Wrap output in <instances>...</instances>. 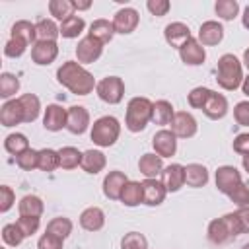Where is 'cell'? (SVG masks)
<instances>
[{
	"label": "cell",
	"instance_id": "1",
	"mask_svg": "<svg viewBox=\"0 0 249 249\" xmlns=\"http://www.w3.org/2000/svg\"><path fill=\"white\" fill-rule=\"evenodd\" d=\"M56 80H58V84H62L66 89H70L76 95H88L97 86L93 80V74L88 72L76 60L62 62V66L56 70Z\"/></svg>",
	"mask_w": 249,
	"mask_h": 249
},
{
	"label": "cell",
	"instance_id": "2",
	"mask_svg": "<svg viewBox=\"0 0 249 249\" xmlns=\"http://www.w3.org/2000/svg\"><path fill=\"white\" fill-rule=\"evenodd\" d=\"M216 82L220 88L233 91L241 86L243 82V68L241 62L237 60L235 54H222L218 60V68H216Z\"/></svg>",
	"mask_w": 249,
	"mask_h": 249
},
{
	"label": "cell",
	"instance_id": "3",
	"mask_svg": "<svg viewBox=\"0 0 249 249\" xmlns=\"http://www.w3.org/2000/svg\"><path fill=\"white\" fill-rule=\"evenodd\" d=\"M152 109L154 103L148 97H132L126 105V117L124 124L130 132H140L146 128V124L152 121Z\"/></svg>",
	"mask_w": 249,
	"mask_h": 249
},
{
	"label": "cell",
	"instance_id": "4",
	"mask_svg": "<svg viewBox=\"0 0 249 249\" xmlns=\"http://www.w3.org/2000/svg\"><path fill=\"white\" fill-rule=\"evenodd\" d=\"M119 134H121V123L111 117V115H105V117H99L93 124H91V130H89V138L95 146L99 148H109L113 146L117 140H119Z\"/></svg>",
	"mask_w": 249,
	"mask_h": 249
},
{
	"label": "cell",
	"instance_id": "5",
	"mask_svg": "<svg viewBox=\"0 0 249 249\" xmlns=\"http://www.w3.org/2000/svg\"><path fill=\"white\" fill-rule=\"evenodd\" d=\"M95 91H97V95H99L101 101H105L109 105H117V103L123 101L124 82L119 76H107V78H103V80L97 82Z\"/></svg>",
	"mask_w": 249,
	"mask_h": 249
},
{
	"label": "cell",
	"instance_id": "6",
	"mask_svg": "<svg viewBox=\"0 0 249 249\" xmlns=\"http://www.w3.org/2000/svg\"><path fill=\"white\" fill-rule=\"evenodd\" d=\"M103 53V43H99L97 39L86 35L84 39L78 41V47H76V58L80 64H91L95 62Z\"/></svg>",
	"mask_w": 249,
	"mask_h": 249
},
{
	"label": "cell",
	"instance_id": "7",
	"mask_svg": "<svg viewBox=\"0 0 249 249\" xmlns=\"http://www.w3.org/2000/svg\"><path fill=\"white\" fill-rule=\"evenodd\" d=\"M196 119L187 111H177L171 121V132L177 138H193L196 134Z\"/></svg>",
	"mask_w": 249,
	"mask_h": 249
},
{
	"label": "cell",
	"instance_id": "8",
	"mask_svg": "<svg viewBox=\"0 0 249 249\" xmlns=\"http://www.w3.org/2000/svg\"><path fill=\"white\" fill-rule=\"evenodd\" d=\"M58 56V45L56 41H35L31 47V60L39 66L51 64Z\"/></svg>",
	"mask_w": 249,
	"mask_h": 249
},
{
	"label": "cell",
	"instance_id": "9",
	"mask_svg": "<svg viewBox=\"0 0 249 249\" xmlns=\"http://www.w3.org/2000/svg\"><path fill=\"white\" fill-rule=\"evenodd\" d=\"M152 146H154V150H156V154L160 158H171L177 152V136L171 130L161 128V130H158L154 134Z\"/></svg>",
	"mask_w": 249,
	"mask_h": 249
},
{
	"label": "cell",
	"instance_id": "10",
	"mask_svg": "<svg viewBox=\"0 0 249 249\" xmlns=\"http://www.w3.org/2000/svg\"><path fill=\"white\" fill-rule=\"evenodd\" d=\"M241 181V173L233 167V165H222L216 169V187L220 193L230 195Z\"/></svg>",
	"mask_w": 249,
	"mask_h": 249
},
{
	"label": "cell",
	"instance_id": "11",
	"mask_svg": "<svg viewBox=\"0 0 249 249\" xmlns=\"http://www.w3.org/2000/svg\"><path fill=\"white\" fill-rule=\"evenodd\" d=\"M167 195L161 179H144L142 181V202L148 206H160Z\"/></svg>",
	"mask_w": 249,
	"mask_h": 249
},
{
	"label": "cell",
	"instance_id": "12",
	"mask_svg": "<svg viewBox=\"0 0 249 249\" xmlns=\"http://www.w3.org/2000/svg\"><path fill=\"white\" fill-rule=\"evenodd\" d=\"M140 21V16L134 8H121L115 18H113V27H115V33H121V35H126V33H132L136 29Z\"/></svg>",
	"mask_w": 249,
	"mask_h": 249
},
{
	"label": "cell",
	"instance_id": "13",
	"mask_svg": "<svg viewBox=\"0 0 249 249\" xmlns=\"http://www.w3.org/2000/svg\"><path fill=\"white\" fill-rule=\"evenodd\" d=\"M179 56H181V60H183L185 64H189V66H198V64H202V62L206 60V51H204V47L198 43V39L191 37V39L179 49Z\"/></svg>",
	"mask_w": 249,
	"mask_h": 249
},
{
	"label": "cell",
	"instance_id": "14",
	"mask_svg": "<svg viewBox=\"0 0 249 249\" xmlns=\"http://www.w3.org/2000/svg\"><path fill=\"white\" fill-rule=\"evenodd\" d=\"M89 126V113L82 105H72L68 109V119H66V128L72 134H84Z\"/></svg>",
	"mask_w": 249,
	"mask_h": 249
},
{
	"label": "cell",
	"instance_id": "15",
	"mask_svg": "<svg viewBox=\"0 0 249 249\" xmlns=\"http://www.w3.org/2000/svg\"><path fill=\"white\" fill-rule=\"evenodd\" d=\"M128 183L126 175L123 171H109L103 179V195L109 200H121V193L124 189V185Z\"/></svg>",
	"mask_w": 249,
	"mask_h": 249
},
{
	"label": "cell",
	"instance_id": "16",
	"mask_svg": "<svg viewBox=\"0 0 249 249\" xmlns=\"http://www.w3.org/2000/svg\"><path fill=\"white\" fill-rule=\"evenodd\" d=\"M66 119H68V111L56 103H51L47 105L45 109V115H43V126L51 132H56L60 128L66 126Z\"/></svg>",
	"mask_w": 249,
	"mask_h": 249
},
{
	"label": "cell",
	"instance_id": "17",
	"mask_svg": "<svg viewBox=\"0 0 249 249\" xmlns=\"http://www.w3.org/2000/svg\"><path fill=\"white\" fill-rule=\"evenodd\" d=\"M161 183L167 189V193H177L185 185V165L171 163V165L163 167V171H161Z\"/></svg>",
	"mask_w": 249,
	"mask_h": 249
},
{
	"label": "cell",
	"instance_id": "18",
	"mask_svg": "<svg viewBox=\"0 0 249 249\" xmlns=\"http://www.w3.org/2000/svg\"><path fill=\"white\" fill-rule=\"evenodd\" d=\"M202 113L212 119V121H218V119H224L226 113H228V99L222 95V93H216L210 89L208 97H206V103L202 105Z\"/></svg>",
	"mask_w": 249,
	"mask_h": 249
},
{
	"label": "cell",
	"instance_id": "19",
	"mask_svg": "<svg viewBox=\"0 0 249 249\" xmlns=\"http://www.w3.org/2000/svg\"><path fill=\"white\" fill-rule=\"evenodd\" d=\"M0 123L4 126H16L19 123H25V115H23V107L19 103V99H8L2 109H0Z\"/></svg>",
	"mask_w": 249,
	"mask_h": 249
},
{
	"label": "cell",
	"instance_id": "20",
	"mask_svg": "<svg viewBox=\"0 0 249 249\" xmlns=\"http://www.w3.org/2000/svg\"><path fill=\"white\" fill-rule=\"evenodd\" d=\"M222 39H224V27H222V23H218L214 19H208V21H204L198 27V43L200 45L212 47V45H218Z\"/></svg>",
	"mask_w": 249,
	"mask_h": 249
},
{
	"label": "cell",
	"instance_id": "21",
	"mask_svg": "<svg viewBox=\"0 0 249 249\" xmlns=\"http://www.w3.org/2000/svg\"><path fill=\"white\" fill-rule=\"evenodd\" d=\"M163 37H165V41H167L171 47L181 49V47L191 39V29H189V25H185V23H181V21H173V23L165 25Z\"/></svg>",
	"mask_w": 249,
	"mask_h": 249
},
{
	"label": "cell",
	"instance_id": "22",
	"mask_svg": "<svg viewBox=\"0 0 249 249\" xmlns=\"http://www.w3.org/2000/svg\"><path fill=\"white\" fill-rule=\"evenodd\" d=\"M138 169L146 179H158L163 171V161L158 154H144L138 160Z\"/></svg>",
	"mask_w": 249,
	"mask_h": 249
},
{
	"label": "cell",
	"instance_id": "23",
	"mask_svg": "<svg viewBox=\"0 0 249 249\" xmlns=\"http://www.w3.org/2000/svg\"><path fill=\"white\" fill-rule=\"evenodd\" d=\"M80 226L88 231H99L105 226V214L97 206H89L80 214Z\"/></svg>",
	"mask_w": 249,
	"mask_h": 249
},
{
	"label": "cell",
	"instance_id": "24",
	"mask_svg": "<svg viewBox=\"0 0 249 249\" xmlns=\"http://www.w3.org/2000/svg\"><path fill=\"white\" fill-rule=\"evenodd\" d=\"M185 183L193 189L204 187L208 183V169L202 163H189L185 165Z\"/></svg>",
	"mask_w": 249,
	"mask_h": 249
},
{
	"label": "cell",
	"instance_id": "25",
	"mask_svg": "<svg viewBox=\"0 0 249 249\" xmlns=\"http://www.w3.org/2000/svg\"><path fill=\"white\" fill-rule=\"evenodd\" d=\"M208 239L216 245H224V243L233 239V235H231L228 224L224 222V218H216L208 224Z\"/></svg>",
	"mask_w": 249,
	"mask_h": 249
},
{
	"label": "cell",
	"instance_id": "26",
	"mask_svg": "<svg viewBox=\"0 0 249 249\" xmlns=\"http://www.w3.org/2000/svg\"><path fill=\"white\" fill-rule=\"evenodd\" d=\"M107 160H105V154L99 152V150H86L84 156H82V169L86 173H99L103 167H105Z\"/></svg>",
	"mask_w": 249,
	"mask_h": 249
},
{
	"label": "cell",
	"instance_id": "27",
	"mask_svg": "<svg viewBox=\"0 0 249 249\" xmlns=\"http://www.w3.org/2000/svg\"><path fill=\"white\" fill-rule=\"evenodd\" d=\"M89 37H93V39H97L99 43H109L111 39H113V35H115V27H113V21H109V19H95L91 25H89V33H88Z\"/></svg>",
	"mask_w": 249,
	"mask_h": 249
},
{
	"label": "cell",
	"instance_id": "28",
	"mask_svg": "<svg viewBox=\"0 0 249 249\" xmlns=\"http://www.w3.org/2000/svg\"><path fill=\"white\" fill-rule=\"evenodd\" d=\"M173 117H175V111H173V105H171L169 101L160 99V101L154 103V109H152V123L165 126V124H171Z\"/></svg>",
	"mask_w": 249,
	"mask_h": 249
},
{
	"label": "cell",
	"instance_id": "29",
	"mask_svg": "<svg viewBox=\"0 0 249 249\" xmlns=\"http://www.w3.org/2000/svg\"><path fill=\"white\" fill-rule=\"evenodd\" d=\"M43 208H45V204L37 195H25L18 204L19 216H37V218H41Z\"/></svg>",
	"mask_w": 249,
	"mask_h": 249
},
{
	"label": "cell",
	"instance_id": "30",
	"mask_svg": "<svg viewBox=\"0 0 249 249\" xmlns=\"http://www.w3.org/2000/svg\"><path fill=\"white\" fill-rule=\"evenodd\" d=\"M49 12L54 19H58L60 23L66 21L68 18L76 16V8H74V2L72 0H51L49 2Z\"/></svg>",
	"mask_w": 249,
	"mask_h": 249
},
{
	"label": "cell",
	"instance_id": "31",
	"mask_svg": "<svg viewBox=\"0 0 249 249\" xmlns=\"http://www.w3.org/2000/svg\"><path fill=\"white\" fill-rule=\"evenodd\" d=\"M21 107H23V115H25V123H33L39 117L41 111V101L35 93H23L21 97H18Z\"/></svg>",
	"mask_w": 249,
	"mask_h": 249
},
{
	"label": "cell",
	"instance_id": "32",
	"mask_svg": "<svg viewBox=\"0 0 249 249\" xmlns=\"http://www.w3.org/2000/svg\"><path fill=\"white\" fill-rule=\"evenodd\" d=\"M121 202L124 206H138L142 202V183L128 181L121 193Z\"/></svg>",
	"mask_w": 249,
	"mask_h": 249
},
{
	"label": "cell",
	"instance_id": "33",
	"mask_svg": "<svg viewBox=\"0 0 249 249\" xmlns=\"http://www.w3.org/2000/svg\"><path fill=\"white\" fill-rule=\"evenodd\" d=\"M12 37L21 39V41H25V43L29 45V43H33V41L37 39V29H35V25H33L31 21L19 19V21H16V23L12 25Z\"/></svg>",
	"mask_w": 249,
	"mask_h": 249
},
{
	"label": "cell",
	"instance_id": "34",
	"mask_svg": "<svg viewBox=\"0 0 249 249\" xmlns=\"http://www.w3.org/2000/svg\"><path fill=\"white\" fill-rule=\"evenodd\" d=\"M4 148H6V152H10L12 156H19V154H23L25 150H29V140H27V136L21 134V132H12V134H8L6 140H4Z\"/></svg>",
	"mask_w": 249,
	"mask_h": 249
},
{
	"label": "cell",
	"instance_id": "35",
	"mask_svg": "<svg viewBox=\"0 0 249 249\" xmlns=\"http://www.w3.org/2000/svg\"><path fill=\"white\" fill-rule=\"evenodd\" d=\"M82 152L74 146H64L58 150V160H60V167L62 169H74L82 163Z\"/></svg>",
	"mask_w": 249,
	"mask_h": 249
},
{
	"label": "cell",
	"instance_id": "36",
	"mask_svg": "<svg viewBox=\"0 0 249 249\" xmlns=\"http://www.w3.org/2000/svg\"><path fill=\"white\" fill-rule=\"evenodd\" d=\"M35 29H37V41H56V37L60 35V27H56L53 19H39L35 23Z\"/></svg>",
	"mask_w": 249,
	"mask_h": 249
},
{
	"label": "cell",
	"instance_id": "37",
	"mask_svg": "<svg viewBox=\"0 0 249 249\" xmlns=\"http://www.w3.org/2000/svg\"><path fill=\"white\" fill-rule=\"evenodd\" d=\"M84 27H86L84 18L72 16V18H68L66 21L60 23V35H62L64 39H74V37H78V35L84 31Z\"/></svg>",
	"mask_w": 249,
	"mask_h": 249
},
{
	"label": "cell",
	"instance_id": "38",
	"mask_svg": "<svg viewBox=\"0 0 249 249\" xmlns=\"http://www.w3.org/2000/svg\"><path fill=\"white\" fill-rule=\"evenodd\" d=\"M47 233H53V235H56L60 239H66L72 233V222L68 218H62V216L53 218L47 224Z\"/></svg>",
	"mask_w": 249,
	"mask_h": 249
},
{
	"label": "cell",
	"instance_id": "39",
	"mask_svg": "<svg viewBox=\"0 0 249 249\" xmlns=\"http://www.w3.org/2000/svg\"><path fill=\"white\" fill-rule=\"evenodd\" d=\"M56 167H60L58 150H51V148L39 150V169L41 171H54Z\"/></svg>",
	"mask_w": 249,
	"mask_h": 249
},
{
	"label": "cell",
	"instance_id": "40",
	"mask_svg": "<svg viewBox=\"0 0 249 249\" xmlns=\"http://www.w3.org/2000/svg\"><path fill=\"white\" fill-rule=\"evenodd\" d=\"M19 89V80L10 74V72H2L0 74V97L10 99L12 95H16Z\"/></svg>",
	"mask_w": 249,
	"mask_h": 249
},
{
	"label": "cell",
	"instance_id": "41",
	"mask_svg": "<svg viewBox=\"0 0 249 249\" xmlns=\"http://www.w3.org/2000/svg\"><path fill=\"white\" fill-rule=\"evenodd\" d=\"M23 237H25V235H23V231L19 230L18 224H6V226L2 228V239H4V243L10 245V247L21 245Z\"/></svg>",
	"mask_w": 249,
	"mask_h": 249
},
{
	"label": "cell",
	"instance_id": "42",
	"mask_svg": "<svg viewBox=\"0 0 249 249\" xmlns=\"http://www.w3.org/2000/svg\"><path fill=\"white\" fill-rule=\"evenodd\" d=\"M214 10H216L218 18L230 21V19H233V18L237 16V12H239V4H237L235 0H218L216 6H214Z\"/></svg>",
	"mask_w": 249,
	"mask_h": 249
},
{
	"label": "cell",
	"instance_id": "43",
	"mask_svg": "<svg viewBox=\"0 0 249 249\" xmlns=\"http://www.w3.org/2000/svg\"><path fill=\"white\" fill-rule=\"evenodd\" d=\"M121 249H148V239L140 231H128L121 239Z\"/></svg>",
	"mask_w": 249,
	"mask_h": 249
},
{
	"label": "cell",
	"instance_id": "44",
	"mask_svg": "<svg viewBox=\"0 0 249 249\" xmlns=\"http://www.w3.org/2000/svg\"><path fill=\"white\" fill-rule=\"evenodd\" d=\"M16 163H18L23 171H31V169L39 167V150H33V148L25 150L23 154L16 156Z\"/></svg>",
	"mask_w": 249,
	"mask_h": 249
},
{
	"label": "cell",
	"instance_id": "45",
	"mask_svg": "<svg viewBox=\"0 0 249 249\" xmlns=\"http://www.w3.org/2000/svg\"><path fill=\"white\" fill-rule=\"evenodd\" d=\"M230 200L231 202H235L239 208H243V206H249V187L245 185V183H239L230 195Z\"/></svg>",
	"mask_w": 249,
	"mask_h": 249
},
{
	"label": "cell",
	"instance_id": "46",
	"mask_svg": "<svg viewBox=\"0 0 249 249\" xmlns=\"http://www.w3.org/2000/svg\"><path fill=\"white\" fill-rule=\"evenodd\" d=\"M25 49H27V43L25 41L16 39V37H10V41L4 47V54L10 56V58H18V56H21L25 53Z\"/></svg>",
	"mask_w": 249,
	"mask_h": 249
},
{
	"label": "cell",
	"instance_id": "47",
	"mask_svg": "<svg viewBox=\"0 0 249 249\" xmlns=\"http://www.w3.org/2000/svg\"><path fill=\"white\" fill-rule=\"evenodd\" d=\"M16 224L19 226V230L23 231V235L29 237V235H33V233L39 230V224H41V222H39L37 216H19Z\"/></svg>",
	"mask_w": 249,
	"mask_h": 249
},
{
	"label": "cell",
	"instance_id": "48",
	"mask_svg": "<svg viewBox=\"0 0 249 249\" xmlns=\"http://www.w3.org/2000/svg\"><path fill=\"white\" fill-rule=\"evenodd\" d=\"M208 93H210V89L208 88H202V86L191 89V93H189V105L195 107V109H202V105L206 103Z\"/></svg>",
	"mask_w": 249,
	"mask_h": 249
},
{
	"label": "cell",
	"instance_id": "49",
	"mask_svg": "<svg viewBox=\"0 0 249 249\" xmlns=\"http://www.w3.org/2000/svg\"><path fill=\"white\" fill-rule=\"evenodd\" d=\"M62 241L64 239H60V237L45 231L39 237V241H37V249H62Z\"/></svg>",
	"mask_w": 249,
	"mask_h": 249
},
{
	"label": "cell",
	"instance_id": "50",
	"mask_svg": "<svg viewBox=\"0 0 249 249\" xmlns=\"http://www.w3.org/2000/svg\"><path fill=\"white\" fill-rule=\"evenodd\" d=\"M233 119L241 126H249V101H239L233 107Z\"/></svg>",
	"mask_w": 249,
	"mask_h": 249
},
{
	"label": "cell",
	"instance_id": "51",
	"mask_svg": "<svg viewBox=\"0 0 249 249\" xmlns=\"http://www.w3.org/2000/svg\"><path fill=\"white\" fill-rule=\"evenodd\" d=\"M16 202V195L8 185L0 187V212H8Z\"/></svg>",
	"mask_w": 249,
	"mask_h": 249
},
{
	"label": "cell",
	"instance_id": "52",
	"mask_svg": "<svg viewBox=\"0 0 249 249\" xmlns=\"http://www.w3.org/2000/svg\"><path fill=\"white\" fill-rule=\"evenodd\" d=\"M146 8L150 10V14H152V16H158V18H161V16H165V14L169 12L171 4H169L167 0H148Z\"/></svg>",
	"mask_w": 249,
	"mask_h": 249
},
{
	"label": "cell",
	"instance_id": "53",
	"mask_svg": "<svg viewBox=\"0 0 249 249\" xmlns=\"http://www.w3.org/2000/svg\"><path fill=\"white\" fill-rule=\"evenodd\" d=\"M233 152L241 156H249V132H241L233 138Z\"/></svg>",
	"mask_w": 249,
	"mask_h": 249
},
{
	"label": "cell",
	"instance_id": "54",
	"mask_svg": "<svg viewBox=\"0 0 249 249\" xmlns=\"http://www.w3.org/2000/svg\"><path fill=\"white\" fill-rule=\"evenodd\" d=\"M222 218H224V222L228 224V228H230V231H231L233 237H235V235H241V226H239V218H237L235 212H228V214H224Z\"/></svg>",
	"mask_w": 249,
	"mask_h": 249
},
{
	"label": "cell",
	"instance_id": "55",
	"mask_svg": "<svg viewBox=\"0 0 249 249\" xmlns=\"http://www.w3.org/2000/svg\"><path fill=\"white\" fill-rule=\"evenodd\" d=\"M237 218H239V226H241V233H249V206L237 208L235 210Z\"/></svg>",
	"mask_w": 249,
	"mask_h": 249
},
{
	"label": "cell",
	"instance_id": "56",
	"mask_svg": "<svg viewBox=\"0 0 249 249\" xmlns=\"http://www.w3.org/2000/svg\"><path fill=\"white\" fill-rule=\"evenodd\" d=\"M89 6H91L89 0H86V2H74V8H76V10H88Z\"/></svg>",
	"mask_w": 249,
	"mask_h": 249
},
{
	"label": "cell",
	"instance_id": "57",
	"mask_svg": "<svg viewBox=\"0 0 249 249\" xmlns=\"http://www.w3.org/2000/svg\"><path fill=\"white\" fill-rule=\"evenodd\" d=\"M241 89H243V93L249 97V74L243 78V82H241Z\"/></svg>",
	"mask_w": 249,
	"mask_h": 249
},
{
	"label": "cell",
	"instance_id": "58",
	"mask_svg": "<svg viewBox=\"0 0 249 249\" xmlns=\"http://www.w3.org/2000/svg\"><path fill=\"white\" fill-rule=\"evenodd\" d=\"M241 21H243V27L249 29V6L243 10V19H241Z\"/></svg>",
	"mask_w": 249,
	"mask_h": 249
},
{
	"label": "cell",
	"instance_id": "59",
	"mask_svg": "<svg viewBox=\"0 0 249 249\" xmlns=\"http://www.w3.org/2000/svg\"><path fill=\"white\" fill-rule=\"evenodd\" d=\"M243 64L249 70V49H245V53H243Z\"/></svg>",
	"mask_w": 249,
	"mask_h": 249
},
{
	"label": "cell",
	"instance_id": "60",
	"mask_svg": "<svg viewBox=\"0 0 249 249\" xmlns=\"http://www.w3.org/2000/svg\"><path fill=\"white\" fill-rule=\"evenodd\" d=\"M241 163H243V169L249 173V156H243V161Z\"/></svg>",
	"mask_w": 249,
	"mask_h": 249
},
{
	"label": "cell",
	"instance_id": "61",
	"mask_svg": "<svg viewBox=\"0 0 249 249\" xmlns=\"http://www.w3.org/2000/svg\"><path fill=\"white\" fill-rule=\"evenodd\" d=\"M241 249H249V243H245V245H243V247H241Z\"/></svg>",
	"mask_w": 249,
	"mask_h": 249
},
{
	"label": "cell",
	"instance_id": "62",
	"mask_svg": "<svg viewBox=\"0 0 249 249\" xmlns=\"http://www.w3.org/2000/svg\"><path fill=\"white\" fill-rule=\"evenodd\" d=\"M2 249H6V247H2Z\"/></svg>",
	"mask_w": 249,
	"mask_h": 249
}]
</instances>
